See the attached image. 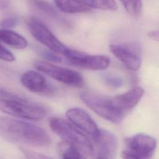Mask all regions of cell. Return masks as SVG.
<instances>
[{
	"mask_svg": "<svg viewBox=\"0 0 159 159\" xmlns=\"http://www.w3.org/2000/svg\"><path fill=\"white\" fill-rule=\"evenodd\" d=\"M57 7L61 11L68 14L87 12L91 7L84 0H53Z\"/></svg>",
	"mask_w": 159,
	"mask_h": 159,
	"instance_id": "9a60e30c",
	"label": "cell"
},
{
	"mask_svg": "<svg viewBox=\"0 0 159 159\" xmlns=\"http://www.w3.org/2000/svg\"><path fill=\"white\" fill-rule=\"evenodd\" d=\"M0 59L6 61H13L16 58L9 50L0 44Z\"/></svg>",
	"mask_w": 159,
	"mask_h": 159,
	"instance_id": "44dd1931",
	"label": "cell"
},
{
	"mask_svg": "<svg viewBox=\"0 0 159 159\" xmlns=\"http://www.w3.org/2000/svg\"><path fill=\"white\" fill-rule=\"evenodd\" d=\"M66 115L71 123L93 139H94L98 134L99 129L97 124L83 109L80 107L71 108L66 111Z\"/></svg>",
	"mask_w": 159,
	"mask_h": 159,
	"instance_id": "8fae6325",
	"label": "cell"
},
{
	"mask_svg": "<svg viewBox=\"0 0 159 159\" xmlns=\"http://www.w3.org/2000/svg\"><path fill=\"white\" fill-rule=\"evenodd\" d=\"M110 50L129 70L137 71L142 64L141 49L139 43L130 42L124 44H112Z\"/></svg>",
	"mask_w": 159,
	"mask_h": 159,
	"instance_id": "9c48e42d",
	"label": "cell"
},
{
	"mask_svg": "<svg viewBox=\"0 0 159 159\" xmlns=\"http://www.w3.org/2000/svg\"><path fill=\"white\" fill-rule=\"evenodd\" d=\"M57 151L60 157L64 159H78L83 157L75 145L64 140L58 143Z\"/></svg>",
	"mask_w": 159,
	"mask_h": 159,
	"instance_id": "e0dca14e",
	"label": "cell"
},
{
	"mask_svg": "<svg viewBox=\"0 0 159 159\" xmlns=\"http://www.w3.org/2000/svg\"><path fill=\"white\" fill-rule=\"evenodd\" d=\"M91 7L104 11H116L117 5L114 0H84Z\"/></svg>",
	"mask_w": 159,
	"mask_h": 159,
	"instance_id": "ac0fdd59",
	"label": "cell"
},
{
	"mask_svg": "<svg viewBox=\"0 0 159 159\" xmlns=\"http://www.w3.org/2000/svg\"><path fill=\"white\" fill-rule=\"evenodd\" d=\"M18 23V19L16 17H8L3 19L0 22L1 27L7 29L16 26Z\"/></svg>",
	"mask_w": 159,
	"mask_h": 159,
	"instance_id": "7402d4cb",
	"label": "cell"
},
{
	"mask_svg": "<svg viewBox=\"0 0 159 159\" xmlns=\"http://www.w3.org/2000/svg\"><path fill=\"white\" fill-rule=\"evenodd\" d=\"M0 137L11 142L35 147H46L52 143L42 127L4 116H0Z\"/></svg>",
	"mask_w": 159,
	"mask_h": 159,
	"instance_id": "6da1fadb",
	"label": "cell"
},
{
	"mask_svg": "<svg viewBox=\"0 0 159 159\" xmlns=\"http://www.w3.org/2000/svg\"><path fill=\"white\" fill-rule=\"evenodd\" d=\"M125 148L122 157L126 159H143L150 158L156 148L157 142L152 136L137 134L124 139Z\"/></svg>",
	"mask_w": 159,
	"mask_h": 159,
	"instance_id": "5b68a950",
	"label": "cell"
},
{
	"mask_svg": "<svg viewBox=\"0 0 159 159\" xmlns=\"http://www.w3.org/2000/svg\"><path fill=\"white\" fill-rule=\"evenodd\" d=\"M148 36L150 39L159 42V30L149 32L148 33Z\"/></svg>",
	"mask_w": 159,
	"mask_h": 159,
	"instance_id": "d4e9b609",
	"label": "cell"
},
{
	"mask_svg": "<svg viewBox=\"0 0 159 159\" xmlns=\"http://www.w3.org/2000/svg\"><path fill=\"white\" fill-rule=\"evenodd\" d=\"M80 98L88 107L107 120L119 123L125 117L118 109L114 96H107L86 91L81 93Z\"/></svg>",
	"mask_w": 159,
	"mask_h": 159,
	"instance_id": "3957f363",
	"label": "cell"
},
{
	"mask_svg": "<svg viewBox=\"0 0 159 159\" xmlns=\"http://www.w3.org/2000/svg\"><path fill=\"white\" fill-rule=\"evenodd\" d=\"M9 0H0V9H4L8 7Z\"/></svg>",
	"mask_w": 159,
	"mask_h": 159,
	"instance_id": "484cf974",
	"label": "cell"
},
{
	"mask_svg": "<svg viewBox=\"0 0 159 159\" xmlns=\"http://www.w3.org/2000/svg\"><path fill=\"white\" fill-rule=\"evenodd\" d=\"M129 14L133 17L139 16L142 9L141 0H119Z\"/></svg>",
	"mask_w": 159,
	"mask_h": 159,
	"instance_id": "d6986e66",
	"label": "cell"
},
{
	"mask_svg": "<svg viewBox=\"0 0 159 159\" xmlns=\"http://www.w3.org/2000/svg\"><path fill=\"white\" fill-rule=\"evenodd\" d=\"M30 2L38 11L55 23L65 28L70 27V22L63 18L48 2L44 0H30Z\"/></svg>",
	"mask_w": 159,
	"mask_h": 159,
	"instance_id": "5bb4252c",
	"label": "cell"
},
{
	"mask_svg": "<svg viewBox=\"0 0 159 159\" xmlns=\"http://www.w3.org/2000/svg\"><path fill=\"white\" fill-rule=\"evenodd\" d=\"M107 83L113 87H120L123 84V81L116 77H108L106 78Z\"/></svg>",
	"mask_w": 159,
	"mask_h": 159,
	"instance_id": "cb8c5ba5",
	"label": "cell"
},
{
	"mask_svg": "<svg viewBox=\"0 0 159 159\" xmlns=\"http://www.w3.org/2000/svg\"><path fill=\"white\" fill-rule=\"evenodd\" d=\"M0 41L16 49H24L28 45L24 37L14 31L6 29H0Z\"/></svg>",
	"mask_w": 159,
	"mask_h": 159,
	"instance_id": "2e32d148",
	"label": "cell"
},
{
	"mask_svg": "<svg viewBox=\"0 0 159 159\" xmlns=\"http://www.w3.org/2000/svg\"><path fill=\"white\" fill-rule=\"evenodd\" d=\"M27 26L32 35L50 50L58 54L63 55L68 48L61 42L49 29L38 19L34 17L29 19Z\"/></svg>",
	"mask_w": 159,
	"mask_h": 159,
	"instance_id": "8992f818",
	"label": "cell"
},
{
	"mask_svg": "<svg viewBox=\"0 0 159 159\" xmlns=\"http://www.w3.org/2000/svg\"><path fill=\"white\" fill-rule=\"evenodd\" d=\"M143 93L144 90L141 87H135L123 94L114 96V99L117 108L125 116L140 101Z\"/></svg>",
	"mask_w": 159,
	"mask_h": 159,
	"instance_id": "4fadbf2b",
	"label": "cell"
},
{
	"mask_svg": "<svg viewBox=\"0 0 159 159\" xmlns=\"http://www.w3.org/2000/svg\"><path fill=\"white\" fill-rule=\"evenodd\" d=\"M0 111L14 117L31 120H40L46 114L42 106L19 97L0 99Z\"/></svg>",
	"mask_w": 159,
	"mask_h": 159,
	"instance_id": "277c9868",
	"label": "cell"
},
{
	"mask_svg": "<svg viewBox=\"0 0 159 159\" xmlns=\"http://www.w3.org/2000/svg\"><path fill=\"white\" fill-rule=\"evenodd\" d=\"M21 83L29 91L41 94H52L54 89L48 83L45 78L35 71L29 70L21 77Z\"/></svg>",
	"mask_w": 159,
	"mask_h": 159,
	"instance_id": "7c38bea8",
	"label": "cell"
},
{
	"mask_svg": "<svg viewBox=\"0 0 159 159\" xmlns=\"http://www.w3.org/2000/svg\"><path fill=\"white\" fill-rule=\"evenodd\" d=\"M94 141V155L98 158H112L116 154L117 140L114 134L99 129Z\"/></svg>",
	"mask_w": 159,
	"mask_h": 159,
	"instance_id": "30bf717a",
	"label": "cell"
},
{
	"mask_svg": "<svg viewBox=\"0 0 159 159\" xmlns=\"http://www.w3.org/2000/svg\"><path fill=\"white\" fill-rule=\"evenodd\" d=\"M38 50V52L44 58L50 61H55V62H61L62 61V59L61 58L56 55L55 52H52V51H48L45 49H37Z\"/></svg>",
	"mask_w": 159,
	"mask_h": 159,
	"instance_id": "ffe728a7",
	"label": "cell"
},
{
	"mask_svg": "<svg viewBox=\"0 0 159 159\" xmlns=\"http://www.w3.org/2000/svg\"><path fill=\"white\" fill-rule=\"evenodd\" d=\"M34 65L39 71L67 85L81 87L84 84L82 76L76 71L56 66L43 61H36Z\"/></svg>",
	"mask_w": 159,
	"mask_h": 159,
	"instance_id": "52a82bcc",
	"label": "cell"
},
{
	"mask_svg": "<svg viewBox=\"0 0 159 159\" xmlns=\"http://www.w3.org/2000/svg\"><path fill=\"white\" fill-rule=\"evenodd\" d=\"M22 150V152L24 153L25 155H26L27 157L28 158H48V157L47 156H43L42 155H40V154H39L36 152H34L33 151H31V150H27L25 148H20Z\"/></svg>",
	"mask_w": 159,
	"mask_h": 159,
	"instance_id": "603a6c76",
	"label": "cell"
},
{
	"mask_svg": "<svg viewBox=\"0 0 159 159\" xmlns=\"http://www.w3.org/2000/svg\"><path fill=\"white\" fill-rule=\"evenodd\" d=\"M63 55L73 65L91 70H102L110 64V59L105 55H92L68 48Z\"/></svg>",
	"mask_w": 159,
	"mask_h": 159,
	"instance_id": "ba28073f",
	"label": "cell"
},
{
	"mask_svg": "<svg viewBox=\"0 0 159 159\" xmlns=\"http://www.w3.org/2000/svg\"><path fill=\"white\" fill-rule=\"evenodd\" d=\"M49 124L55 133L75 145L83 157H90L94 155V145L88 137L70 123L59 117H52Z\"/></svg>",
	"mask_w": 159,
	"mask_h": 159,
	"instance_id": "7a4b0ae2",
	"label": "cell"
}]
</instances>
